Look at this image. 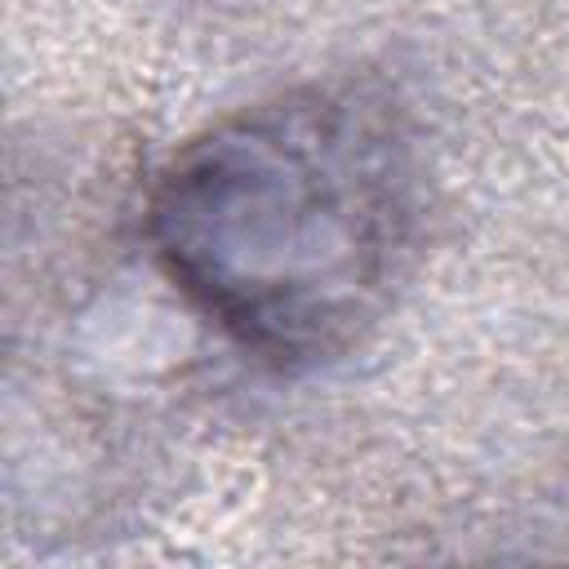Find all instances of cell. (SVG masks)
<instances>
[{"label": "cell", "mask_w": 569, "mask_h": 569, "mask_svg": "<svg viewBox=\"0 0 569 569\" xmlns=\"http://www.w3.org/2000/svg\"><path fill=\"white\" fill-rule=\"evenodd\" d=\"M413 236L409 129L356 80L209 124L151 191V244L173 289L271 365L347 351L387 311Z\"/></svg>", "instance_id": "obj_1"}]
</instances>
